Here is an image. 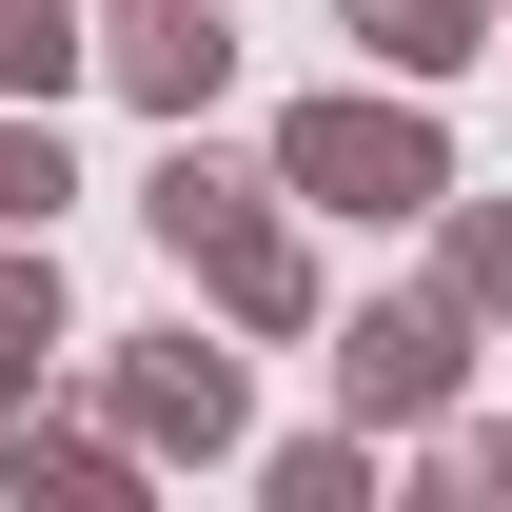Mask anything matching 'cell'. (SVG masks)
I'll list each match as a JSON object with an SVG mask.
<instances>
[{"label": "cell", "instance_id": "obj_11", "mask_svg": "<svg viewBox=\"0 0 512 512\" xmlns=\"http://www.w3.org/2000/svg\"><path fill=\"white\" fill-rule=\"evenodd\" d=\"M434 276L473 296V335H512V197H473V178L434 197Z\"/></svg>", "mask_w": 512, "mask_h": 512}, {"label": "cell", "instance_id": "obj_6", "mask_svg": "<svg viewBox=\"0 0 512 512\" xmlns=\"http://www.w3.org/2000/svg\"><path fill=\"white\" fill-rule=\"evenodd\" d=\"M0 493H20V512H119V493H138V434H119V414H40V394H20V414H0Z\"/></svg>", "mask_w": 512, "mask_h": 512}, {"label": "cell", "instance_id": "obj_13", "mask_svg": "<svg viewBox=\"0 0 512 512\" xmlns=\"http://www.w3.org/2000/svg\"><path fill=\"white\" fill-rule=\"evenodd\" d=\"M99 79V0H0V99H60Z\"/></svg>", "mask_w": 512, "mask_h": 512}, {"label": "cell", "instance_id": "obj_10", "mask_svg": "<svg viewBox=\"0 0 512 512\" xmlns=\"http://www.w3.org/2000/svg\"><path fill=\"white\" fill-rule=\"evenodd\" d=\"M256 493H276V512H375V493H394V453L335 414V434H276V453H256Z\"/></svg>", "mask_w": 512, "mask_h": 512}, {"label": "cell", "instance_id": "obj_7", "mask_svg": "<svg viewBox=\"0 0 512 512\" xmlns=\"http://www.w3.org/2000/svg\"><path fill=\"white\" fill-rule=\"evenodd\" d=\"M256 197H276V158H217L197 119H158V178H138V237H158V256H197V237H237Z\"/></svg>", "mask_w": 512, "mask_h": 512}, {"label": "cell", "instance_id": "obj_9", "mask_svg": "<svg viewBox=\"0 0 512 512\" xmlns=\"http://www.w3.org/2000/svg\"><path fill=\"white\" fill-rule=\"evenodd\" d=\"M79 355V296H60V237H0V414Z\"/></svg>", "mask_w": 512, "mask_h": 512}, {"label": "cell", "instance_id": "obj_14", "mask_svg": "<svg viewBox=\"0 0 512 512\" xmlns=\"http://www.w3.org/2000/svg\"><path fill=\"white\" fill-rule=\"evenodd\" d=\"M414 493H434V512H493V493H512V434L434 414V434H414Z\"/></svg>", "mask_w": 512, "mask_h": 512}, {"label": "cell", "instance_id": "obj_1", "mask_svg": "<svg viewBox=\"0 0 512 512\" xmlns=\"http://www.w3.org/2000/svg\"><path fill=\"white\" fill-rule=\"evenodd\" d=\"M276 197L296 217H434L453 197V119H434V79H316V99H276Z\"/></svg>", "mask_w": 512, "mask_h": 512}, {"label": "cell", "instance_id": "obj_8", "mask_svg": "<svg viewBox=\"0 0 512 512\" xmlns=\"http://www.w3.org/2000/svg\"><path fill=\"white\" fill-rule=\"evenodd\" d=\"M512 40V0H355V60L375 79H473Z\"/></svg>", "mask_w": 512, "mask_h": 512}, {"label": "cell", "instance_id": "obj_5", "mask_svg": "<svg viewBox=\"0 0 512 512\" xmlns=\"http://www.w3.org/2000/svg\"><path fill=\"white\" fill-rule=\"evenodd\" d=\"M178 276H197V316H217V335H316V237H296L276 197H256L237 237H197Z\"/></svg>", "mask_w": 512, "mask_h": 512}, {"label": "cell", "instance_id": "obj_2", "mask_svg": "<svg viewBox=\"0 0 512 512\" xmlns=\"http://www.w3.org/2000/svg\"><path fill=\"white\" fill-rule=\"evenodd\" d=\"M99 414L138 434V473H217V453H256V375L217 355L197 316L158 335H99Z\"/></svg>", "mask_w": 512, "mask_h": 512}, {"label": "cell", "instance_id": "obj_3", "mask_svg": "<svg viewBox=\"0 0 512 512\" xmlns=\"http://www.w3.org/2000/svg\"><path fill=\"white\" fill-rule=\"evenodd\" d=\"M453 394H473V296H355V316H335V414H355V434H434Z\"/></svg>", "mask_w": 512, "mask_h": 512}, {"label": "cell", "instance_id": "obj_4", "mask_svg": "<svg viewBox=\"0 0 512 512\" xmlns=\"http://www.w3.org/2000/svg\"><path fill=\"white\" fill-rule=\"evenodd\" d=\"M99 79L138 119H217L237 99V0H99Z\"/></svg>", "mask_w": 512, "mask_h": 512}, {"label": "cell", "instance_id": "obj_12", "mask_svg": "<svg viewBox=\"0 0 512 512\" xmlns=\"http://www.w3.org/2000/svg\"><path fill=\"white\" fill-rule=\"evenodd\" d=\"M60 197H79V158H60V99H0V237H60Z\"/></svg>", "mask_w": 512, "mask_h": 512}]
</instances>
